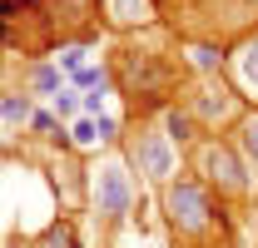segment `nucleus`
Wrapping results in <instances>:
<instances>
[{"mask_svg": "<svg viewBox=\"0 0 258 248\" xmlns=\"http://www.w3.org/2000/svg\"><path fill=\"white\" fill-rule=\"evenodd\" d=\"M164 218L174 228L179 243H214L224 238V209L214 199V189L194 174H179L164 184Z\"/></svg>", "mask_w": 258, "mask_h": 248, "instance_id": "f257e3e1", "label": "nucleus"}, {"mask_svg": "<svg viewBox=\"0 0 258 248\" xmlns=\"http://www.w3.org/2000/svg\"><path fill=\"white\" fill-rule=\"evenodd\" d=\"M134 199H139V189H134V174L124 159H104L90 169V204L104 223H124L134 214Z\"/></svg>", "mask_w": 258, "mask_h": 248, "instance_id": "f03ea898", "label": "nucleus"}, {"mask_svg": "<svg viewBox=\"0 0 258 248\" xmlns=\"http://www.w3.org/2000/svg\"><path fill=\"white\" fill-rule=\"evenodd\" d=\"M194 174L214 189V194H248V169H243L238 149L224 144V139L194 144Z\"/></svg>", "mask_w": 258, "mask_h": 248, "instance_id": "7ed1b4c3", "label": "nucleus"}, {"mask_svg": "<svg viewBox=\"0 0 258 248\" xmlns=\"http://www.w3.org/2000/svg\"><path fill=\"white\" fill-rule=\"evenodd\" d=\"M129 169H139L149 184H169L174 179V144H169V134H149V129H139L134 139H129Z\"/></svg>", "mask_w": 258, "mask_h": 248, "instance_id": "20e7f679", "label": "nucleus"}, {"mask_svg": "<svg viewBox=\"0 0 258 248\" xmlns=\"http://www.w3.org/2000/svg\"><path fill=\"white\" fill-rule=\"evenodd\" d=\"M233 80H238V90L258 99V35H248L238 50H233Z\"/></svg>", "mask_w": 258, "mask_h": 248, "instance_id": "39448f33", "label": "nucleus"}, {"mask_svg": "<svg viewBox=\"0 0 258 248\" xmlns=\"http://www.w3.org/2000/svg\"><path fill=\"white\" fill-rule=\"evenodd\" d=\"M189 114L204 119V124H224V119H233V99H228L224 90H219V99H214V94H199L189 104Z\"/></svg>", "mask_w": 258, "mask_h": 248, "instance_id": "423d86ee", "label": "nucleus"}, {"mask_svg": "<svg viewBox=\"0 0 258 248\" xmlns=\"http://www.w3.org/2000/svg\"><path fill=\"white\" fill-rule=\"evenodd\" d=\"M164 129H169V144L184 149V144H194V134H199V119H194L189 109H169L164 114Z\"/></svg>", "mask_w": 258, "mask_h": 248, "instance_id": "0eeeda50", "label": "nucleus"}, {"mask_svg": "<svg viewBox=\"0 0 258 248\" xmlns=\"http://www.w3.org/2000/svg\"><path fill=\"white\" fill-rule=\"evenodd\" d=\"M109 20H114V25L149 20V0H109Z\"/></svg>", "mask_w": 258, "mask_h": 248, "instance_id": "6e6552de", "label": "nucleus"}, {"mask_svg": "<svg viewBox=\"0 0 258 248\" xmlns=\"http://www.w3.org/2000/svg\"><path fill=\"white\" fill-rule=\"evenodd\" d=\"M238 149H243V154H248V164L258 169V114L238 124Z\"/></svg>", "mask_w": 258, "mask_h": 248, "instance_id": "1a4fd4ad", "label": "nucleus"}, {"mask_svg": "<svg viewBox=\"0 0 258 248\" xmlns=\"http://www.w3.org/2000/svg\"><path fill=\"white\" fill-rule=\"evenodd\" d=\"M45 248H80V238H75V228H70V223H50V228H45Z\"/></svg>", "mask_w": 258, "mask_h": 248, "instance_id": "9d476101", "label": "nucleus"}, {"mask_svg": "<svg viewBox=\"0 0 258 248\" xmlns=\"http://www.w3.org/2000/svg\"><path fill=\"white\" fill-rule=\"evenodd\" d=\"M0 114H5L10 124H25L30 119V99H25V94H10V99L0 104Z\"/></svg>", "mask_w": 258, "mask_h": 248, "instance_id": "9b49d317", "label": "nucleus"}, {"mask_svg": "<svg viewBox=\"0 0 258 248\" xmlns=\"http://www.w3.org/2000/svg\"><path fill=\"white\" fill-rule=\"evenodd\" d=\"M75 144H80V149H90V144H99V119H95V114L75 124Z\"/></svg>", "mask_w": 258, "mask_h": 248, "instance_id": "f8f14e48", "label": "nucleus"}, {"mask_svg": "<svg viewBox=\"0 0 258 248\" xmlns=\"http://www.w3.org/2000/svg\"><path fill=\"white\" fill-rule=\"evenodd\" d=\"M35 90H40V94H60V70L40 65V70H35Z\"/></svg>", "mask_w": 258, "mask_h": 248, "instance_id": "ddd939ff", "label": "nucleus"}, {"mask_svg": "<svg viewBox=\"0 0 258 248\" xmlns=\"http://www.w3.org/2000/svg\"><path fill=\"white\" fill-rule=\"evenodd\" d=\"M219 60H224V55H219V50H209V45H199V50H194V65H199V70H214Z\"/></svg>", "mask_w": 258, "mask_h": 248, "instance_id": "4468645a", "label": "nucleus"}, {"mask_svg": "<svg viewBox=\"0 0 258 248\" xmlns=\"http://www.w3.org/2000/svg\"><path fill=\"white\" fill-rule=\"evenodd\" d=\"M60 60H64V70H85V50H80V45H70Z\"/></svg>", "mask_w": 258, "mask_h": 248, "instance_id": "2eb2a0df", "label": "nucleus"}, {"mask_svg": "<svg viewBox=\"0 0 258 248\" xmlns=\"http://www.w3.org/2000/svg\"><path fill=\"white\" fill-rule=\"evenodd\" d=\"M75 109H80V104H75V94H55V114H60V119H70Z\"/></svg>", "mask_w": 258, "mask_h": 248, "instance_id": "dca6fc26", "label": "nucleus"}, {"mask_svg": "<svg viewBox=\"0 0 258 248\" xmlns=\"http://www.w3.org/2000/svg\"><path fill=\"white\" fill-rule=\"evenodd\" d=\"M99 104H104V90H90L85 99H80V109H85V114H99Z\"/></svg>", "mask_w": 258, "mask_h": 248, "instance_id": "f3484780", "label": "nucleus"}]
</instances>
